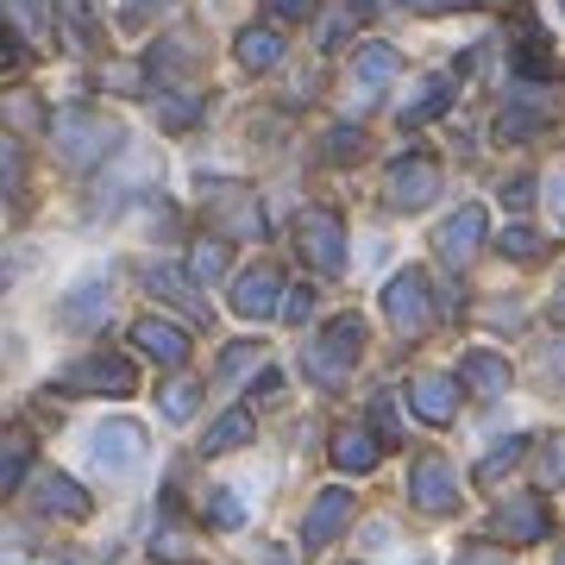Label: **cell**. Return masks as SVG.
Masks as SVG:
<instances>
[{"mask_svg": "<svg viewBox=\"0 0 565 565\" xmlns=\"http://www.w3.org/2000/svg\"><path fill=\"white\" fill-rule=\"evenodd\" d=\"M7 13H13V25L32 32V39L44 32V0H7Z\"/></svg>", "mask_w": 565, "mask_h": 565, "instance_id": "obj_33", "label": "cell"}, {"mask_svg": "<svg viewBox=\"0 0 565 565\" xmlns=\"http://www.w3.org/2000/svg\"><path fill=\"white\" fill-rule=\"evenodd\" d=\"M195 396H202V384L177 377V384L163 390V415H170V422H189V415H195Z\"/></svg>", "mask_w": 565, "mask_h": 565, "instance_id": "obj_29", "label": "cell"}, {"mask_svg": "<svg viewBox=\"0 0 565 565\" xmlns=\"http://www.w3.org/2000/svg\"><path fill=\"white\" fill-rule=\"evenodd\" d=\"M245 440H252V415H245V408H226V415H221V422H214V427H207V452H233V446H245Z\"/></svg>", "mask_w": 565, "mask_h": 565, "instance_id": "obj_22", "label": "cell"}, {"mask_svg": "<svg viewBox=\"0 0 565 565\" xmlns=\"http://www.w3.org/2000/svg\"><path fill=\"white\" fill-rule=\"evenodd\" d=\"M478 239H484V207H459V214L434 233V245H440L446 264H465L471 252H478Z\"/></svg>", "mask_w": 565, "mask_h": 565, "instance_id": "obj_14", "label": "cell"}, {"mask_svg": "<svg viewBox=\"0 0 565 565\" xmlns=\"http://www.w3.org/2000/svg\"><path fill=\"white\" fill-rule=\"evenodd\" d=\"M308 315H315V289H289V302H282V321H296V327H302Z\"/></svg>", "mask_w": 565, "mask_h": 565, "instance_id": "obj_39", "label": "cell"}, {"mask_svg": "<svg viewBox=\"0 0 565 565\" xmlns=\"http://www.w3.org/2000/svg\"><path fill=\"white\" fill-rule=\"evenodd\" d=\"M345 522H352V490L333 484V490H321V497H315V509H308V522H302V541L308 546H327Z\"/></svg>", "mask_w": 565, "mask_h": 565, "instance_id": "obj_13", "label": "cell"}, {"mask_svg": "<svg viewBox=\"0 0 565 565\" xmlns=\"http://www.w3.org/2000/svg\"><path fill=\"white\" fill-rule=\"evenodd\" d=\"M239 63L245 70H277L282 63V32L277 25H245L239 32Z\"/></svg>", "mask_w": 565, "mask_h": 565, "instance_id": "obj_18", "label": "cell"}, {"mask_svg": "<svg viewBox=\"0 0 565 565\" xmlns=\"http://www.w3.org/2000/svg\"><path fill=\"white\" fill-rule=\"evenodd\" d=\"M452 565H509V553H503V546H465Z\"/></svg>", "mask_w": 565, "mask_h": 565, "instance_id": "obj_40", "label": "cell"}, {"mask_svg": "<svg viewBox=\"0 0 565 565\" xmlns=\"http://www.w3.org/2000/svg\"><path fill=\"white\" fill-rule=\"evenodd\" d=\"M359 352H364V321L359 315H333V321L315 333V345L302 352V364H308L315 384H340L345 371L359 364Z\"/></svg>", "mask_w": 565, "mask_h": 565, "instance_id": "obj_2", "label": "cell"}, {"mask_svg": "<svg viewBox=\"0 0 565 565\" xmlns=\"http://www.w3.org/2000/svg\"><path fill=\"white\" fill-rule=\"evenodd\" d=\"M51 139L63 145V163H76V170H88V163H102L120 151V126L107 120V114H88V107H70V114H57L51 120Z\"/></svg>", "mask_w": 565, "mask_h": 565, "instance_id": "obj_1", "label": "cell"}, {"mask_svg": "<svg viewBox=\"0 0 565 565\" xmlns=\"http://www.w3.org/2000/svg\"><path fill=\"white\" fill-rule=\"evenodd\" d=\"M509 252V258H534V252H541V239H534V233H527V226H509L503 239H497Z\"/></svg>", "mask_w": 565, "mask_h": 565, "instance_id": "obj_37", "label": "cell"}, {"mask_svg": "<svg viewBox=\"0 0 565 565\" xmlns=\"http://www.w3.org/2000/svg\"><path fill=\"white\" fill-rule=\"evenodd\" d=\"M258 359H264L258 345H233V352H226V359H221V384H233V377H239V371H252V364H258Z\"/></svg>", "mask_w": 565, "mask_h": 565, "instance_id": "obj_36", "label": "cell"}, {"mask_svg": "<svg viewBox=\"0 0 565 565\" xmlns=\"http://www.w3.org/2000/svg\"><path fill=\"white\" fill-rule=\"evenodd\" d=\"M151 13H170V0H126L120 25H132V32H139V25H151Z\"/></svg>", "mask_w": 565, "mask_h": 565, "instance_id": "obj_35", "label": "cell"}, {"mask_svg": "<svg viewBox=\"0 0 565 565\" xmlns=\"http://www.w3.org/2000/svg\"><path fill=\"white\" fill-rule=\"evenodd\" d=\"M151 289H158V296H170V302L177 308H189V315H195V321H207V302L202 296H195V277H182V270H151Z\"/></svg>", "mask_w": 565, "mask_h": 565, "instance_id": "obj_21", "label": "cell"}, {"mask_svg": "<svg viewBox=\"0 0 565 565\" xmlns=\"http://www.w3.org/2000/svg\"><path fill=\"white\" fill-rule=\"evenodd\" d=\"M302 258L321 270V277H333L345 264V226L340 214H327V207H315V214H302Z\"/></svg>", "mask_w": 565, "mask_h": 565, "instance_id": "obj_5", "label": "cell"}, {"mask_svg": "<svg viewBox=\"0 0 565 565\" xmlns=\"http://www.w3.org/2000/svg\"><path fill=\"white\" fill-rule=\"evenodd\" d=\"M408 403H415V415L434 427H446L452 415H459V377H440V371H422L415 384H408Z\"/></svg>", "mask_w": 565, "mask_h": 565, "instance_id": "obj_10", "label": "cell"}, {"mask_svg": "<svg viewBox=\"0 0 565 565\" xmlns=\"http://www.w3.org/2000/svg\"><path fill=\"white\" fill-rule=\"evenodd\" d=\"M527 189H534V182H527V177H515V182L503 189V202H509V207H527Z\"/></svg>", "mask_w": 565, "mask_h": 565, "instance_id": "obj_44", "label": "cell"}, {"mask_svg": "<svg viewBox=\"0 0 565 565\" xmlns=\"http://www.w3.org/2000/svg\"><path fill=\"white\" fill-rule=\"evenodd\" d=\"M57 7H63V25H70V44H76V51H95V44H102V32H95L88 0H57Z\"/></svg>", "mask_w": 565, "mask_h": 565, "instance_id": "obj_25", "label": "cell"}, {"mask_svg": "<svg viewBox=\"0 0 565 565\" xmlns=\"http://www.w3.org/2000/svg\"><path fill=\"white\" fill-rule=\"evenodd\" d=\"M189 277H195V282H221L226 277V245L221 239L195 245V252H189Z\"/></svg>", "mask_w": 565, "mask_h": 565, "instance_id": "obj_27", "label": "cell"}, {"mask_svg": "<svg viewBox=\"0 0 565 565\" xmlns=\"http://www.w3.org/2000/svg\"><path fill=\"white\" fill-rule=\"evenodd\" d=\"M32 490H39L32 503H39L44 515H70V522H82V515H88V497H82V484H76V478H63V471H44Z\"/></svg>", "mask_w": 565, "mask_h": 565, "instance_id": "obj_16", "label": "cell"}, {"mask_svg": "<svg viewBox=\"0 0 565 565\" xmlns=\"http://www.w3.org/2000/svg\"><path fill=\"white\" fill-rule=\"evenodd\" d=\"M207 515H214L221 527H239L245 522V503L233 497V490H207Z\"/></svg>", "mask_w": 565, "mask_h": 565, "instance_id": "obj_31", "label": "cell"}, {"mask_svg": "<svg viewBox=\"0 0 565 565\" xmlns=\"http://www.w3.org/2000/svg\"><path fill=\"white\" fill-rule=\"evenodd\" d=\"M63 390H114V396H126L132 390V359H120V352H88V359H76L70 371H63Z\"/></svg>", "mask_w": 565, "mask_h": 565, "instance_id": "obj_6", "label": "cell"}, {"mask_svg": "<svg viewBox=\"0 0 565 565\" xmlns=\"http://www.w3.org/2000/svg\"><path fill=\"white\" fill-rule=\"evenodd\" d=\"M384 195H390V207H427L434 195H440V163L434 158H403L396 170H390Z\"/></svg>", "mask_w": 565, "mask_h": 565, "instance_id": "obj_7", "label": "cell"}, {"mask_svg": "<svg viewBox=\"0 0 565 565\" xmlns=\"http://www.w3.org/2000/svg\"><path fill=\"white\" fill-rule=\"evenodd\" d=\"M522 446H527V440H503V452H490V459L478 465V478H484V484H490V478H503L509 465L522 459Z\"/></svg>", "mask_w": 565, "mask_h": 565, "instance_id": "obj_34", "label": "cell"}, {"mask_svg": "<svg viewBox=\"0 0 565 565\" xmlns=\"http://www.w3.org/2000/svg\"><path fill=\"white\" fill-rule=\"evenodd\" d=\"M277 296H289V289H282L277 282V270H245L239 282H233V315H239V321H270V315H282V302Z\"/></svg>", "mask_w": 565, "mask_h": 565, "instance_id": "obj_9", "label": "cell"}, {"mask_svg": "<svg viewBox=\"0 0 565 565\" xmlns=\"http://www.w3.org/2000/svg\"><path fill=\"white\" fill-rule=\"evenodd\" d=\"M408 497H415L427 515H446V509H459V478H452V465H446L440 452L415 459V471H408Z\"/></svg>", "mask_w": 565, "mask_h": 565, "instance_id": "obj_4", "label": "cell"}, {"mask_svg": "<svg viewBox=\"0 0 565 565\" xmlns=\"http://www.w3.org/2000/svg\"><path fill=\"white\" fill-rule=\"evenodd\" d=\"M25 465H32V440L13 427V434H7V452H0V484L20 490V484H25Z\"/></svg>", "mask_w": 565, "mask_h": 565, "instance_id": "obj_24", "label": "cell"}, {"mask_svg": "<svg viewBox=\"0 0 565 565\" xmlns=\"http://www.w3.org/2000/svg\"><path fill=\"white\" fill-rule=\"evenodd\" d=\"M541 484H565V434L541 446Z\"/></svg>", "mask_w": 565, "mask_h": 565, "instance_id": "obj_32", "label": "cell"}, {"mask_svg": "<svg viewBox=\"0 0 565 565\" xmlns=\"http://www.w3.org/2000/svg\"><path fill=\"white\" fill-rule=\"evenodd\" d=\"M497 534H503V541H541L546 534V503L541 497H509L503 509H497Z\"/></svg>", "mask_w": 565, "mask_h": 565, "instance_id": "obj_15", "label": "cell"}, {"mask_svg": "<svg viewBox=\"0 0 565 565\" xmlns=\"http://www.w3.org/2000/svg\"><path fill=\"white\" fill-rule=\"evenodd\" d=\"M371 422H377V434H384V440L396 446V408H390V396H377V408H371Z\"/></svg>", "mask_w": 565, "mask_h": 565, "instance_id": "obj_42", "label": "cell"}, {"mask_svg": "<svg viewBox=\"0 0 565 565\" xmlns=\"http://www.w3.org/2000/svg\"><path fill=\"white\" fill-rule=\"evenodd\" d=\"M252 559H258V565H296V559H289V546H258Z\"/></svg>", "mask_w": 565, "mask_h": 565, "instance_id": "obj_45", "label": "cell"}, {"mask_svg": "<svg viewBox=\"0 0 565 565\" xmlns=\"http://www.w3.org/2000/svg\"><path fill=\"white\" fill-rule=\"evenodd\" d=\"M132 345H139L145 359H158L163 371H177L182 359H189V333L170 321H158V315H145V321H132Z\"/></svg>", "mask_w": 565, "mask_h": 565, "instance_id": "obj_11", "label": "cell"}, {"mask_svg": "<svg viewBox=\"0 0 565 565\" xmlns=\"http://www.w3.org/2000/svg\"><path fill=\"white\" fill-rule=\"evenodd\" d=\"M107 82H114V88H139V70H132V63H114V70H107Z\"/></svg>", "mask_w": 565, "mask_h": 565, "instance_id": "obj_43", "label": "cell"}, {"mask_svg": "<svg viewBox=\"0 0 565 565\" xmlns=\"http://www.w3.org/2000/svg\"><path fill=\"white\" fill-rule=\"evenodd\" d=\"M534 126H541V114H522V107H515V114H503V120H497V132H503V139H527Z\"/></svg>", "mask_w": 565, "mask_h": 565, "instance_id": "obj_38", "label": "cell"}, {"mask_svg": "<svg viewBox=\"0 0 565 565\" xmlns=\"http://www.w3.org/2000/svg\"><path fill=\"white\" fill-rule=\"evenodd\" d=\"M333 465H340V471H371V465H377V440H371L364 427H340V434H333Z\"/></svg>", "mask_w": 565, "mask_h": 565, "instance_id": "obj_19", "label": "cell"}, {"mask_svg": "<svg viewBox=\"0 0 565 565\" xmlns=\"http://www.w3.org/2000/svg\"><path fill=\"white\" fill-rule=\"evenodd\" d=\"M396 70H403V57H396L390 44H364V51H359V76L364 82H390Z\"/></svg>", "mask_w": 565, "mask_h": 565, "instance_id": "obj_28", "label": "cell"}, {"mask_svg": "<svg viewBox=\"0 0 565 565\" xmlns=\"http://www.w3.org/2000/svg\"><path fill=\"white\" fill-rule=\"evenodd\" d=\"M202 95H158V120L170 126V132H182V126H195L202 120Z\"/></svg>", "mask_w": 565, "mask_h": 565, "instance_id": "obj_26", "label": "cell"}, {"mask_svg": "<svg viewBox=\"0 0 565 565\" xmlns=\"http://www.w3.org/2000/svg\"><path fill=\"white\" fill-rule=\"evenodd\" d=\"M559 565H565V546H559Z\"/></svg>", "mask_w": 565, "mask_h": 565, "instance_id": "obj_48", "label": "cell"}, {"mask_svg": "<svg viewBox=\"0 0 565 565\" xmlns=\"http://www.w3.org/2000/svg\"><path fill=\"white\" fill-rule=\"evenodd\" d=\"M57 565H70V559H57Z\"/></svg>", "mask_w": 565, "mask_h": 565, "instance_id": "obj_49", "label": "cell"}, {"mask_svg": "<svg viewBox=\"0 0 565 565\" xmlns=\"http://www.w3.org/2000/svg\"><path fill=\"white\" fill-rule=\"evenodd\" d=\"M364 151V132H352V126H333V132H327V158L333 163H352Z\"/></svg>", "mask_w": 565, "mask_h": 565, "instance_id": "obj_30", "label": "cell"}, {"mask_svg": "<svg viewBox=\"0 0 565 565\" xmlns=\"http://www.w3.org/2000/svg\"><path fill=\"white\" fill-rule=\"evenodd\" d=\"M384 315H390V327H396L403 340H422L427 327H434V302H427V277H422V270H403V277H390Z\"/></svg>", "mask_w": 565, "mask_h": 565, "instance_id": "obj_3", "label": "cell"}, {"mask_svg": "<svg viewBox=\"0 0 565 565\" xmlns=\"http://www.w3.org/2000/svg\"><path fill=\"white\" fill-rule=\"evenodd\" d=\"M107 302H114V296H107L102 282H82L76 296L63 302V327H95V321H107Z\"/></svg>", "mask_w": 565, "mask_h": 565, "instance_id": "obj_20", "label": "cell"}, {"mask_svg": "<svg viewBox=\"0 0 565 565\" xmlns=\"http://www.w3.org/2000/svg\"><path fill=\"white\" fill-rule=\"evenodd\" d=\"M446 102H452V95H446V76H427L422 88H415V102L403 107V126H422V120H434V114H440Z\"/></svg>", "mask_w": 565, "mask_h": 565, "instance_id": "obj_23", "label": "cell"}, {"mask_svg": "<svg viewBox=\"0 0 565 565\" xmlns=\"http://www.w3.org/2000/svg\"><path fill=\"white\" fill-rule=\"evenodd\" d=\"M214 221L233 233V239H264V207L252 189H214Z\"/></svg>", "mask_w": 565, "mask_h": 565, "instance_id": "obj_12", "label": "cell"}, {"mask_svg": "<svg viewBox=\"0 0 565 565\" xmlns=\"http://www.w3.org/2000/svg\"><path fill=\"white\" fill-rule=\"evenodd\" d=\"M415 7H427V13H440V7H471V0H415Z\"/></svg>", "mask_w": 565, "mask_h": 565, "instance_id": "obj_46", "label": "cell"}, {"mask_svg": "<svg viewBox=\"0 0 565 565\" xmlns=\"http://www.w3.org/2000/svg\"><path fill=\"white\" fill-rule=\"evenodd\" d=\"M459 377L478 390V396H503V390H509V364L497 359V352H465V359H459Z\"/></svg>", "mask_w": 565, "mask_h": 565, "instance_id": "obj_17", "label": "cell"}, {"mask_svg": "<svg viewBox=\"0 0 565 565\" xmlns=\"http://www.w3.org/2000/svg\"><path fill=\"white\" fill-rule=\"evenodd\" d=\"M264 7H270L277 20H308V13H315V0H264Z\"/></svg>", "mask_w": 565, "mask_h": 565, "instance_id": "obj_41", "label": "cell"}, {"mask_svg": "<svg viewBox=\"0 0 565 565\" xmlns=\"http://www.w3.org/2000/svg\"><path fill=\"white\" fill-rule=\"evenodd\" d=\"M359 7H371V0H352V13H359Z\"/></svg>", "mask_w": 565, "mask_h": 565, "instance_id": "obj_47", "label": "cell"}, {"mask_svg": "<svg viewBox=\"0 0 565 565\" xmlns=\"http://www.w3.org/2000/svg\"><path fill=\"white\" fill-rule=\"evenodd\" d=\"M139 459H145V427L139 422H107L102 434H95V465H102L107 478L132 471Z\"/></svg>", "mask_w": 565, "mask_h": 565, "instance_id": "obj_8", "label": "cell"}]
</instances>
